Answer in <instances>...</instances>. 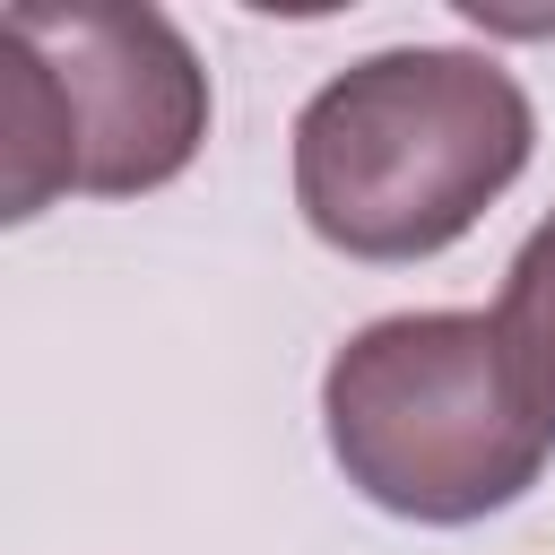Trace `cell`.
Listing matches in <instances>:
<instances>
[{"instance_id":"cell-1","label":"cell","mask_w":555,"mask_h":555,"mask_svg":"<svg viewBox=\"0 0 555 555\" xmlns=\"http://www.w3.org/2000/svg\"><path fill=\"white\" fill-rule=\"evenodd\" d=\"M529 147V87L494 52L390 43L295 113V208L347 260H434L520 182Z\"/></svg>"},{"instance_id":"cell-2","label":"cell","mask_w":555,"mask_h":555,"mask_svg":"<svg viewBox=\"0 0 555 555\" xmlns=\"http://www.w3.org/2000/svg\"><path fill=\"white\" fill-rule=\"evenodd\" d=\"M0 217L26 225L61 191L130 199L173 182L208 139V69L165 9H52L0 17Z\"/></svg>"},{"instance_id":"cell-3","label":"cell","mask_w":555,"mask_h":555,"mask_svg":"<svg viewBox=\"0 0 555 555\" xmlns=\"http://www.w3.org/2000/svg\"><path fill=\"white\" fill-rule=\"evenodd\" d=\"M321 425L347 486L425 529H460L520 503L555 451L520 416L486 312L364 321L321 373Z\"/></svg>"},{"instance_id":"cell-4","label":"cell","mask_w":555,"mask_h":555,"mask_svg":"<svg viewBox=\"0 0 555 555\" xmlns=\"http://www.w3.org/2000/svg\"><path fill=\"white\" fill-rule=\"evenodd\" d=\"M486 321H494V347H503V373H512L520 416L555 442V217L529 225V243L512 251L503 295H494Z\"/></svg>"}]
</instances>
